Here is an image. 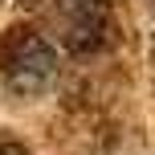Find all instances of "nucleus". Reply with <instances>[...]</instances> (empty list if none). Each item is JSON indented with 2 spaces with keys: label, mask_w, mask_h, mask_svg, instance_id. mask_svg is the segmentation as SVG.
Listing matches in <instances>:
<instances>
[{
  "label": "nucleus",
  "mask_w": 155,
  "mask_h": 155,
  "mask_svg": "<svg viewBox=\"0 0 155 155\" xmlns=\"http://www.w3.org/2000/svg\"><path fill=\"white\" fill-rule=\"evenodd\" d=\"M57 74V49L45 41V33L29 25H12L0 37V78L16 94H41Z\"/></svg>",
  "instance_id": "obj_1"
},
{
  "label": "nucleus",
  "mask_w": 155,
  "mask_h": 155,
  "mask_svg": "<svg viewBox=\"0 0 155 155\" xmlns=\"http://www.w3.org/2000/svg\"><path fill=\"white\" fill-rule=\"evenodd\" d=\"M25 8H33L70 53H94L110 33L102 0H25Z\"/></svg>",
  "instance_id": "obj_2"
},
{
  "label": "nucleus",
  "mask_w": 155,
  "mask_h": 155,
  "mask_svg": "<svg viewBox=\"0 0 155 155\" xmlns=\"http://www.w3.org/2000/svg\"><path fill=\"white\" fill-rule=\"evenodd\" d=\"M0 155H33V151L25 147V143H12V139H8V143H0Z\"/></svg>",
  "instance_id": "obj_3"
}]
</instances>
